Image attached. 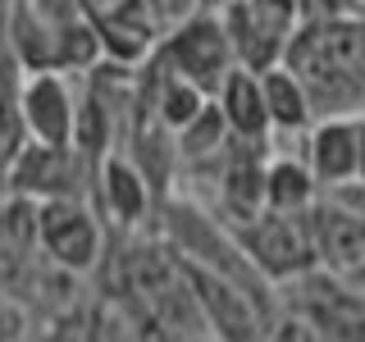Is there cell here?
Returning a JSON list of instances; mask_svg holds the SVG:
<instances>
[{
    "instance_id": "obj_1",
    "label": "cell",
    "mask_w": 365,
    "mask_h": 342,
    "mask_svg": "<svg viewBox=\"0 0 365 342\" xmlns=\"http://www.w3.org/2000/svg\"><path fill=\"white\" fill-rule=\"evenodd\" d=\"M288 64L311 87L319 119L365 114V14L306 19L292 37Z\"/></svg>"
},
{
    "instance_id": "obj_2",
    "label": "cell",
    "mask_w": 365,
    "mask_h": 342,
    "mask_svg": "<svg viewBox=\"0 0 365 342\" xmlns=\"http://www.w3.org/2000/svg\"><path fill=\"white\" fill-rule=\"evenodd\" d=\"M233 228V224H228ZM242 251L251 256V265L260 269V279L269 288H292L306 274L319 269L315 256V233H311V214H279V210H260L256 219L233 228Z\"/></svg>"
},
{
    "instance_id": "obj_3",
    "label": "cell",
    "mask_w": 365,
    "mask_h": 342,
    "mask_svg": "<svg viewBox=\"0 0 365 342\" xmlns=\"http://www.w3.org/2000/svg\"><path fill=\"white\" fill-rule=\"evenodd\" d=\"M37 237H41V256L51 260V265L68 269L73 279L96 274L106 265V214L96 210L91 197L41 201Z\"/></svg>"
},
{
    "instance_id": "obj_4",
    "label": "cell",
    "mask_w": 365,
    "mask_h": 342,
    "mask_svg": "<svg viewBox=\"0 0 365 342\" xmlns=\"http://www.w3.org/2000/svg\"><path fill=\"white\" fill-rule=\"evenodd\" d=\"M160 60L174 68L178 78L197 83L201 91H220L228 83V73L237 68V55H233V37H228V23H224V9H201L197 19H187L182 28L165 32L160 41Z\"/></svg>"
},
{
    "instance_id": "obj_5",
    "label": "cell",
    "mask_w": 365,
    "mask_h": 342,
    "mask_svg": "<svg viewBox=\"0 0 365 342\" xmlns=\"http://www.w3.org/2000/svg\"><path fill=\"white\" fill-rule=\"evenodd\" d=\"M78 105H83V78L68 83V73H19L14 68V100H9V110L23 119L32 142L73 146Z\"/></svg>"
},
{
    "instance_id": "obj_6",
    "label": "cell",
    "mask_w": 365,
    "mask_h": 342,
    "mask_svg": "<svg viewBox=\"0 0 365 342\" xmlns=\"http://www.w3.org/2000/svg\"><path fill=\"white\" fill-rule=\"evenodd\" d=\"M5 192L32 201H60V197H91L96 192V165L73 146H23L5 165Z\"/></svg>"
},
{
    "instance_id": "obj_7",
    "label": "cell",
    "mask_w": 365,
    "mask_h": 342,
    "mask_svg": "<svg viewBox=\"0 0 365 342\" xmlns=\"http://www.w3.org/2000/svg\"><path fill=\"white\" fill-rule=\"evenodd\" d=\"M311 233H315L319 269L347 279L365 260V182L324 187L319 205L311 210Z\"/></svg>"
},
{
    "instance_id": "obj_8",
    "label": "cell",
    "mask_w": 365,
    "mask_h": 342,
    "mask_svg": "<svg viewBox=\"0 0 365 342\" xmlns=\"http://www.w3.org/2000/svg\"><path fill=\"white\" fill-rule=\"evenodd\" d=\"M224 23H228V37H233L237 68H251V73H269V68L288 64L292 37L302 28V19L283 14L265 0H228Z\"/></svg>"
},
{
    "instance_id": "obj_9",
    "label": "cell",
    "mask_w": 365,
    "mask_h": 342,
    "mask_svg": "<svg viewBox=\"0 0 365 342\" xmlns=\"http://www.w3.org/2000/svg\"><path fill=\"white\" fill-rule=\"evenodd\" d=\"M91 201H96V210L106 214V224L119 237L146 233V224H151L160 214V205H165V197L155 192V182L146 178V169L123 151H114L106 165L96 169V192H91Z\"/></svg>"
},
{
    "instance_id": "obj_10",
    "label": "cell",
    "mask_w": 365,
    "mask_h": 342,
    "mask_svg": "<svg viewBox=\"0 0 365 342\" xmlns=\"http://www.w3.org/2000/svg\"><path fill=\"white\" fill-rule=\"evenodd\" d=\"M311 160L319 187H338V182L361 178V114H329L319 119L302 142Z\"/></svg>"
},
{
    "instance_id": "obj_11",
    "label": "cell",
    "mask_w": 365,
    "mask_h": 342,
    "mask_svg": "<svg viewBox=\"0 0 365 342\" xmlns=\"http://www.w3.org/2000/svg\"><path fill=\"white\" fill-rule=\"evenodd\" d=\"M9 55H14L19 73H64L60 28L32 0H9Z\"/></svg>"
},
{
    "instance_id": "obj_12",
    "label": "cell",
    "mask_w": 365,
    "mask_h": 342,
    "mask_svg": "<svg viewBox=\"0 0 365 342\" xmlns=\"http://www.w3.org/2000/svg\"><path fill=\"white\" fill-rule=\"evenodd\" d=\"M260 83H265V100H269L274 142H306V133L319 123V110H315L311 87L302 83V73L292 64H279L269 73H260Z\"/></svg>"
},
{
    "instance_id": "obj_13",
    "label": "cell",
    "mask_w": 365,
    "mask_h": 342,
    "mask_svg": "<svg viewBox=\"0 0 365 342\" xmlns=\"http://www.w3.org/2000/svg\"><path fill=\"white\" fill-rule=\"evenodd\" d=\"M324 187H319L306 151H288V146H269V174H265V210L279 214H311Z\"/></svg>"
},
{
    "instance_id": "obj_14",
    "label": "cell",
    "mask_w": 365,
    "mask_h": 342,
    "mask_svg": "<svg viewBox=\"0 0 365 342\" xmlns=\"http://www.w3.org/2000/svg\"><path fill=\"white\" fill-rule=\"evenodd\" d=\"M215 100H220V110H224V119H228V128H233L237 142H260V146L274 142L269 100H265V83H260V73H251V68H233L228 83L215 91Z\"/></svg>"
},
{
    "instance_id": "obj_15",
    "label": "cell",
    "mask_w": 365,
    "mask_h": 342,
    "mask_svg": "<svg viewBox=\"0 0 365 342\" xmlns=\"http://www.w3.org/2000/svg\"><path fill=\"white\" fill-rule=\"evenodd\" d=\"M269 342H334V338H329L311 315H302V311H292V306H288V311L274 319Z\"/></svg>"
},
{
    "instance_id": "obj_16",
    "label": "cell",
    "mask_w": 365,
    "mask_h": 342,
    "mask_svg": "<svg viewBox=\"0 0 365 342\" xmlns=\"http://www.w3.org/2000/svg\"><path fill=\"white\" fill-rule=\"evenodd\" d=\"M201 9H205V0H151V14H155V23H160V32L182 28V23L197 19Z\"/></svg>"
},
{
    "instance_id": "obj_17",
    "label": "cell",
    "mask_w": 365,
    "mask_h": 342,
    "mask_svg": "<svg viewBox=\"0 0 365 342\" xmlns=\"http://www.w3.org/2000/svg\"><path fill=\"white\" fill-rule=\"evenodd\" d=\"M361 0H306V19H356Z\"/></svg>"
},
{
    "instance_id": "obj_18",
    "label": "cell",
    "mask_w": 365,
    "mask_h": 342,
    "mask_svg": "<svg viewBox=\"0 0 365 342\" xmlns=\"http://www.w3.org/2000/svg\"><path fill=\"white\" fill-rule=\"evenodd\" d=\"M265 5H274V9H283V14H292V19L306 23V0H265Z\"/></svg>"
},
{
    "instance_id": "obj_19",
    "label": "cell",
    "mask_w": 365,
    "mask_h": 342,
    "mask_svg": "<svg viewBox=\"0 0 365 342\" xmlns=\"http://www.w3.org/2000/svg\"><path fill=\"white\" fill-rule=\"evenodd\" d=\"M347 279H351V283H356V288L365 292V260H361V265H356V269H351V274H347Z\"/></svg>"
},
{
    "instance_id": "obj_20",
    "label": "cell",
    "mask_w": 365,
    "mask_h": 342,
    "mask_svg": "<svg viewBox=\"0 0 365 342\" xmlns=\"http://www.w3.org/2000/svg\"><path fill=\"white\" fill-rule=\"evenodd\" d=\"M356 182H365V114H361V178Z\"/></svg>"
},
{
    "instance_id": "obj_21",
    "label": "cell",
    "mask_w": 365,
    "mask_h": 342,
    "mask_svg": "<svg viewBox=\"0 0 365 342\" xmlns=\"http://www.w3.org/2000/svg\"><path fill=\"white\" fill-rule=\"evenodd\" d=\"M228 5V0H205V9H224Z\"/></svg>"
},
{
    "instance_id": "obj_22",
    "label": "cell",
    "mask_w": 365,
    "mask_h": 342,
    "mask_svg": "<svg viewBox=\"0 0 365 342\" xmlns=\"http://www.w3.org/2000/svg\"><path fill=\"white\" fill-rule=\"evenodd\" d=\"M361 14H365V0H361Z\"/></svg>"
},
{
    "instance_id": "obj_23",
    "label": "cell",
    "mask_w": 365,
    "mask_h": 342,
    "mask_svg": "<svg viewBox=\"0 0 365 342\" xmlns=\"http://www.w3.org/2000/svg\"><path fill=\"white\" fill-rule=\"evenodd\" d=\"M205 342H215V338H205Z\"/></svg>"
}]
</instances>
